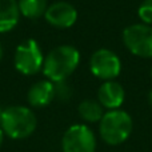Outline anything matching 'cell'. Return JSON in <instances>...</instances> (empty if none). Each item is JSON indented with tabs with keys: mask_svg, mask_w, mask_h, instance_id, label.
<instances>
[{
	"mask_svg": "<svg viewBox=\"0 0 152 152\" xmlns=\"http://www.w3.org/2000/svg\"><path fill=\"white\" fill-rule=\"evenodd\" d=\"M80 63V53L72 45H59L51 50L44 58L43 74L52 83L66 81Z\"/></svg>",
	"mask_w": 152,
	"mask_h": 152,
	"instance_id": "cell-1",
	"label": "cell"
},
{
	"mask_svg": "<svg viewBox=\"0 0 152 152\" xmlns=\"http://www.w3.org/2000/svg\"><path fill=\"white\" fill-rule=\"evenodd\" d=\"M36 116L29 108L12 105L1 111L0 127L11 139H26L36 129Z\"/></svg>",
	"mask_w": 152,
	"mask_h": 152,
	"instance_id": "cell-2",
	"label": "cell"
},
{
	"mask_svg": "<svg viewBox=\"0 0 152 152\" xmlns=\"http://www.w3.org/2000/svg\"><path fill=\"white\" fill-rule=\"evenodd\" d=\"M100 137L110 145H119L129 137L132 132V119L126 111L111 110L99 121Z\"/></svg>",
	"mask_w": 152,
	"mask_h": 152,
	"instance_id": "cell-3",
	"label": "cell"
},
{
	"mask_svg": "<svg viewBox=\"0 0 152 152\" xmlns=\"http://www.w3.org/2000/svg\"><path fill=\"white\" fill-rule=\"evenodd\" d=\"M15 68L20 74L31 76L43 69L44 58L39 43L34 39H28L18 45L13 56Z\"/></svg>",
	"mask_w": 152,
	"mask_h": 152,
	"instance_id": "cell-4",
	"label": "cell"
},
{
	"mask_svg": "<svg viewBox=\"0 0 152 152\" xmlns=\"http://www.w3.org/2000/svg\"><path fill=\"white\" fill-rule=\"evenodd\" d=\"M127 50L139 58H152V27L148 24H132L123 31Z\"/></svg>",
	"mask_w": 152,
	"mask_h": 152,
	"instance_id": "cell-5",
	"label": "cell"
},
{
	"mask_svg": "<svg viewBox=\"0 0 152 152\" xmlns=\"http://www.w3.org/2000/svg\"><path fill=\"white\" fill-rule=\"evenodd\" d=\"M63 152H95L96 137L91 128L84 124H75L66 131L61 140Z\"/></svg>",
	"mask_w": 152,
	"mask_h": 152,
	"instance_id": "cell-6",
	"label": "cell"
},
{
	"mask_svg": "<svg viewBox=\"0 0 152 152\" xmlns=\"http://www.w3.org/2000/svg\"><path fill=\"white\" fill-rule=\"evenodd\" d=\"M89 69L94 76L102 80H112L118 77L121 71V61L119 56L111 50H97L89 59Z\"/></svg>",
	"mask_w": 152,
	"mask_h": 152,
	"instance_id": "cell-7",
	"label": "cell"
},
{
	"mask_svg": "<svg viewBox=\"0 0 152 152\" xmlns=\"http://www.w3.org/2000/svg\"><path fill=\"white\" fill-rule=\"evenodd\" d=\"M48 24L56 28H69L77 20V11L67 1H56L48 5L44 13Z\"/></svg>",
	"mask_w": 152,
	"mask_h": 152,
	"instance_id": "cell-8",
	"label": "cell"
},
{
	"mask_svg": "<svg viewBox=\"0 0 152 152\" xmlns=\"http://www.w3.org/2000/svg\"><path fill=\"white\" fill-rule=\"evenodd\" d=\"M126 92L121 84L113 80H107L97 89V102L108 110H119L123 104Z\"/></svg>",
	"mask_w": 152,
	"mask_h": 152,
	"instance_id": "cell-9",
	"label": "cell"
},
{
	"mask_svg": "<svg viewBox=\"0 0 152 152\" xmlns=\"http://www.w3.org/2000/svg\"><path fill=\"white\" fill-rule=\"evenodd\" d=\"M28 103L32 107H47L55 99V84L51 80H40L29 88L27 94Z\"/></svg>",
	"mask_w": 152,
	"mask_h": 152,
	"instance_id": "cell-10",
	"label": "cell"
},
{
	"mask_svg": "<svg viewBox=\"0 0 152 152\" xmlns=\"http://www.w3.org/2000/svg\"><path fill=\"white\" fill-rule=\"evenodd\" d=\"M20 18L18 0H0V32H8Z\"/></svg>",
	"mask_w": 152,
	"mask_h": 152,
	"instance_id": "cell-11",
	"label": "cell"
},
{
	"mask_svg": "<svg viewBox=\"0 0 152 152\" xmlns=\"http://www.w3.org/2000/svg\"><path fill=\"white\" fill-rule=\"evenodd\" d=\"M20 15L27 19H39L44 16L48 8L47 0H18Z\"/></svg>",
	"mask_w": 152,
	"mask_h": 152,
	"instance_id": "cell-12",
	"label": "cell"
},
{
	"mask_svg": "<svg viewBox=\"0 0 152 152\" xmlns=\"http://www.w3.org/2000/svg\"><path fill=\"white\" fill-rule=\"evenodd\" d=\"M79 115L83 119L84 121H88V123H96L100 121L104 115L103 112V107L99 102L96 100H83V102L79 104Z\"/></svg>",
	"mask_w": 152,
	"mask_h": 152,
	"instance_id": "cell-13",
	"label": "cell"
},
{
	"mask_svg": "<svg viewBox=\"0 0 152 152\" xmlns=\"http://www.w3.org/2000/svg\"><path fill=\"white\" fill-rule=\"evenodd\" d=\"M137 15L144 21V24L152 26V0H144L140 4L139 10H137Z\"/></svg>",
	"mask_w": 152,
	"mask_h": 152,
	"instance_id": "cell-14",
	"label": "cell"
},
{
	"mask_svg": "<svg viewBox=\"0 0 152 152\" xmlns=\"http://www.w3.org/2000/svg\"><path fill=\"white\" fill-rule=\"evenodd\" d=\"M55 84V97H60L61 100H68L71 96V89L64 81H58Z\"/></svg>",
	"mask_w": 152,
	"mask_h": 152,
	"instance_id": "cell-15",
	"label": "cell"
},
{
	"mask_svg": "<svg viewBox=\"0 0 152 152\" xmlns=\"http://www.w3.org/2000/svg\"><path fill=\"white\" fill-rule=\"evenodd\" d=\"M3 140H4V132H3L1 127H0V147H1V144H3Z\"/></svg>",
	"mask_w": 152,
	"mask_h": 152,
	"instance_id": "cell-16",
	"label": "cell"
},
{
	"mask_svg": "<svg viewBox=\"0 0 152 152\" xmlns=\"http://www.w3.org/2000/svg\"><path fill=\"white\" fill-rule=\"evenodd\" d=\"M148 102H150V104H151V107H152V91L150 92V95H148Z\"/></svg>",
	"mask_w": 152,
	"mask_h": 152,
	"instance_id": "cell-17",
	"label": "cell"
},
{
	"mask_svg": "<svg viewBox=\"0 0 152 152\" xmlns=\"http://www.w3.org/2000/svg\"><path fill=\"white\" fill-rule=\"evenodd\" d=\"M1 58H3V47L0 44V60H1Z\"/></svg>",
	"mask_w": 152,
	"mask_h": 152,
	"instance_id": "cell-18",
	"label": "cell"
},
{
	"mask_svg": "<svg viewBox=\"0 0 152 152\" xmlns=\"http://www.w3.org/2000/svg\"><path fill=\"white\" fill-rule=\"evenodd\" d=\"M0 116H1V110H0Z\"/></svg>",
	"mask_w": 152,
	"mask_h": 152,
	"instance_id": "cell-19",
	"label": "cell"
},
{
	"mask_svg": "<svg viewBox=\"0 0 152 152\" xmlns=\"http://www.w3.org/2000/svg\"><path fill=\"white\" fill-rule=\"evenodd\" d=\"M151 76H152V69H151Z\"/></svg>",
	"mask_w": 152,
	"mask_h": 152,
	"instance_id": "cell-20",
	"label": "cell"
}]
</instances>
